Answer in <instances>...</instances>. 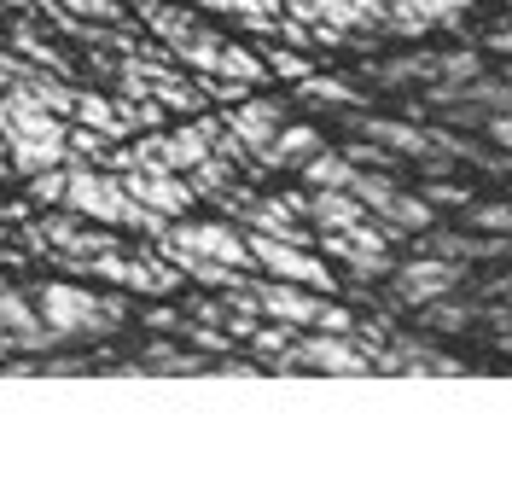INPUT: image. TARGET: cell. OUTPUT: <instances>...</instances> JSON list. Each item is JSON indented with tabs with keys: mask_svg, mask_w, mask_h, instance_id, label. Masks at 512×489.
Wrapping results in <instances>:
<instances>
[{
	"mask_svg": "<svg viewBox=\"0 0 512 489\" xmlns=\"http://www.w3.org/2000/svg\"><path fill=\"white\" fill-rule=\"evenodd\" d=\"M379 82H431L437 76V53H414V59H390V65H373Z\"/></svg>",
	"mask_w": 512,
	"mask_h": 489,
	"instance_id": "obj_21",
	"label": "cell"
},
{
	"mask_svg": "<svg viewBox=\"0 0 512 489\" xmlns=\"http://www.w3.org/2000/svg\"><path fill=\"white\" fill-rule=\"evenodd\" d=\"M472 315H478V309H466V303H448V297L425 303V321L443 326V332H454V326H472Z\"/></svg>",
	"mask_w": 512,
	"mask_h": 489,
	"instance_id": "obj_25",
	"label": "cell"
},
{
	"mask_svg": "<svg viewBox=\"0 0 512 489\" xmlns=\"http://www.w3.org/2000/svg\"><path fill=\"white\" fill-rule=\"evenodd\" d=\"M0 239H6V210H0Z\"/></svg>",
	"mask_w": 512,
	"mask_h": 489,
	"instance_id": "obj_35",
	"label": "cell"
},
{
	"mask_svg": "<svg viewBox=\"0 0 512 489\" xmlns=\"http://www.w3.org/2000/svg\"><path fill=\"white\" fill-rule=\"evenodd\" d=\"M123 181L146 210H158V216H169V222H181L192 204H198V193H192V181L181 175V169H123Z\"/></svg>",
	"mask_w": 512,
	"mask_h": 489,
	"instance_id": "obj_5",
	"label": "cell"
},
{
	"mask_svg": "<svg viewBox=\"0 0 512 489\" xmlns=\"http://www.w3.org/2000/svg\"><path fill=\"white\" fill-rule=\"evenodd\" d=\"M501 292H507V297H512V280H507V286H501Z\"/></svg>",
	"mask_w": 512,
	"mask_h": 489,
	"instance_id": "obj_36",
	"label": "cell"
},
{
	"mask_svg": "<svg viewBox=\"0 0 512 489\" xmlns=\"http://www.w3.org/2000/svg\"><path fill=\"white\" fill-rule=\"evenodd\" d=\"M454 286H460V262L431 257V251H425L419 262H408V268H396V297H402V303H414V309L448 297Z\"/></svg>",
	"mask_w": 512,
	"mask_h": 489,
	"instance_id": "obj_7",
	"label": "cell"
},
{
	"mask_svg": "<svg viewBox=\"0 0 512 489\" xmlns=\"http://www.w3.org/2000/svg\"><path fill=\"white\" fill-rule=\"evenodd\" d=\"M216 76H233V82L262 88V82H268V59H256L251 47H239V41H222V65H216Z\"/></svg>",
	"mask_w": 512,
	"mask_h": 489,
	"instance_id": "obj_18",
	"label": "cell"
},
{
	"mask_svg": "<svg viewBox=\"0 0 512 489\" xmlns=\"http://www.w3.org/2000/svg\"><path fill=\"white\" fill-rule=\"evenodd\" d=\"M297 361L309 373H344V379L373 373V356L355 344V332H320V326H315V338H297Z\"/></svg>",
	"mask_w": 512,
	"mask_h": 489,
	"instance_id": "obj_6",
	"label": "cell"
},
{
	"mask_svg": "<svg viewBox=\"0 0 512 489\" xmlns=\"http://www.w3.org/2000/svg\"><path fill=\"white\" fill-rule=\"evenodd\" d=\"M303 181H309V187H350L355 163L344 158V152H326V146H320L315 158L303 163Z\"/></svg>",
	"mask_w": 512,
	"mask_h": 489,
	"instance_id": "obj_19",
	"label": "cell"
},
{
	"mask_svg": "<svg viewBox=\"0 0 512 489\" xmlns=\"http://www.w3.org/2000/svg\"><path fill=\"white\" fill-rule=\"evenodd\" d=\"M495 47H501V53H512V30H501V35H495Z\"/></svg>",
	"mask_w": 512,
	"mask_h": 489,
	"instance_id": "obj_34",
	"label": "cell"
},
{
	"mask_svg": "<svg viewBox=\"0 0 512 489\" xmlns=\"http://www.w3.org/2000/svg\"><path fill=\"white\" fill-rule=\"evenodd\" d=\"M233 169H239L233 158L210 152L204 163H192V169H187V181H192V193H198V198H222L227 187H233Z\"/></svg>",
	"mask_w": 512,
	"mask_h": 489,
	"instance_id": "obj_17",
	"label": "cell"
},
{
	"mask_svg": "<svg viewBox=\"0 0 512 489\" xmlns=\"http://www.w3.org/2000/svg\"><path fill=\"white\" fill-rule=\"evenodd\" d=\"M297 94L303 99H326V105H361V88H350L344 76H315V70L297 82Z\"/></svg>",
	"mask_w": 512,
	"mask_h": 489,
	"instance_id": "obj_20",
	"label": "cell"
},
{
	"mask_svg": "<svg viewBox=\"0 0 512 489\" xmlns=\"http://www.w3.org/2000/svg\"><path fill=\"white\" fill-rule=\"evenodd\" d=\"M396 6L419 12L425 24H460V12H466V0H396Z\"/></svg>",
	"mask_w": 512,
	"mask_h": 489,
	"instance_id": "obj_24",
	"label": "cell"
},
{
	"mask_svg": "<svg viewBox=\"0 0 512 489\" xmlns=\"http://www.w3.org/2000/svg\"><path fill=\"white\" fill-rule=\"evenodd\" d=\"M146 326H158V332H181V315H175V309H152V315H146Z\"/></svg>",
	"mask_w": 512,
	"mask_h": 489,
	"instance_id": "obj_32",
	"label": "cell"
},
{
	"mask_svg": "<svg viewBox=\"0 0 512 489\" xmlns=\"http://www.w3.org/2000/svg\"><path fill=\"white\" fill-rule=\"evenodd\" d=\"M437 76H448V82H472V76H478V59H472L466 47H454V53H437Z\"/></svg>",
	"mask_w": 512,
	"mask_h": 489,
	"instance_id": "obj_27",
	"label": "cell"
},
{
	"mask_svg": "<svg viewBox=\"0 0 512 489\" xmlns=\"http://www.w3.org/2000/svg\"><path fill=\"white\" fill-rule=\"evenodd\" d=\"M0 321H6V338L24 344V350H47V344H59V332L41 321L35 297L18 292V286H6V280H0Z\"/></svg>",
	"mask_w": 512,
	"mask_h": 489,
	"instance_id": "obj_10",
	"label": "cell"
},
{
	"mask_svg": "<svg viewBox=\"0 0 512 489\" xmlns=\"http://www.w3.org/2000/svg\"><path fill=\"white\" fill-rule=\"evenodd\" d=\"M64 210L105 222V228H140V233H163L169 216L146 210L140 198L128 193V181L117 169H94V163H70V181H64Z\"/></svg>",
	"mask_w": 512,
	"mask_h": 489,
	"instance_id": "obj_1",
	"label": "cell"
},
{
	"mask_svg": "<svg viewBox=\"0 0 512 489\" xmlns=\"http://www.w3.org/2000/svg\"><path fill=\"white\" fill-rule=\"evenodd\" d=\"M251 239V257L256 268H268L274 280H291V286H309V292H332V268L326 257H315L309 245H291V239H274V233H245Z\"/></svg>",
	"mask_w": 512,
	"mask_h": 489,
	"instance_id": "obj_4",
	"label": "cell"
},
{
	"mask_svg": "<svg viewBox=\"0 0 512 489\" xmlns=\"http://www.w3.org/2000/svg\"><path fill=\"white\" fill-rule=\"evenodd\" d=\"M320 146H326L320 129H309V123H291V129H286V123H280V134L268 140V152H262L256 163H268V169H303Z\"/></svg>",
	"mask_w": 512,
	"mask_h": 489,
	"instance_id": "obj_13",
	"label": "cell"
},
{
	"mask_svg": "<svg viewBox=\"0 0 512 489\" xmlns=\"http://www.w3.org/2000/svg\"><path fill=\"white\" fill-rule=\"evenodd\" d=\"M158 251H181V257H204V262H227V268H251V239L245 228H233V222H169L158 233Z\"/></svg>",
	"mask_w": 512,
	"mask_h": 489,
	"instance_id": "obj_3",
	"label": "cell"
},
{
	"mask_svg": "<svg viewBox=\"0 0 512 489\" xmlns=\"http://www.w3.org/2000/svg\"><path fill=\"white\" fill-rule=\"evenodd\" d=\"M320 332H355V315L350 309H338V303H320Z\"/></svg>",
	"mask_w": 512,
	"mask_h": 489,
	"instance_id": "obj_31",
	"label": "cell"
},
{
	"mask_svg": "<svg viewBox=\"0 0 512 489\" xmlns=\"http://www.w3.org/2000/svg\"><path fill=\"white\" fill-rule=\"evenodd\" d=\"M489 134H495V140L512 152V111H495V117H489Z\"/></svg>",
	"mask_w": 512,
	"mask_h": 489,
	"instance_id": "obj_33",
	"label": "cell"
},
{
	"mask_svg": "<svg viewBox=\"0 0 512 489\" xmlns=\"http://www.w3.org/2000/svg\"><path fill=\"white\" fill-rule=\"evenodd\" d=\"M425 251L431 257H448V262H489V257H501L507 251V233H489V239H472V233H437V228H425Z\"/></svg>",
	"mask_w": 512,
	"mask_h": 489,
	"instance_id": "obj_14",
	"label": "cell"
},
{
	"mask_svg": "<svg viewBox=\"0 0 512 489\" xmlns=\"http://www.w3.org/2000/svg\"><path fill=\"white\" fill-rule=\"evenodd\" d=\"M41 321L53 326L59 338H105L128 321V297L117 292H88L76 280H47L41 297H35Z\"/></svg>",
	"mask_w": 512,
	"mask_h": 489,
	"instance_id": "obj_2",
	"label": "cell"
},
{
	"mask_svg": "<svg viewBox=\"0 0 512 489\" xmlns=\"http://www.w3.org/2000/svg\"><path fill=\"white\" fill-rule=\"evenodd\" d=\"M76 123H88V129H99V134H111V140H128L117 99L94 94V88H76Z\"/></svg>",
	"mask_w": 512,
	"mask_h": 489,
	"instance_id": "obj_15",
	"label": "cell"
},
{
	"mask_svg": "<svg viewBox=\"0 0 512 489\" xmlns=\"http://www.w3.org/2000/svg\"><path fill=\"white\" fill-rule=\"evenodd\" d=\"M291 12L303 18V24H338V30H384V0H286Z\"/></svg>",
	"mask_w": 512,
	"mask_h": 489,
	"instance_id": "obj_8",
	"label": "cell"
},
{
	"mask_svg": "<svg viewBox=\"0 0 512 489\" xmlns=\"http://www.w3.org/2000/svg\"><path fill=\"white\" fill-rule=\"evenodd\" d=\"M472 228H483V233H512V204H472Z\"/></svg>",
	"mask_w": 512,
	"mask_h": 489,
	"instance_id": "obj_28",
	"label": "cell"
},
{
	"mask_svg": "<svg viewBox=\"0 0 512 489\" xmlns=\"http://www.w3.org/2000/svg\"><path fill=\"white\" fill-rule=\"evenodd\" d=\"M320 303H326V297H315L309 286H291V280H262V286H256V309H262L268 321H286V326H309V332H315Z\"/></svg>",
	"mask_w": 512,
	"mask_h": 489,
	"instance_id": "obj_9",
	"label": "cell"
},
{
	"mask_svg": "<svg viewBox=\"0 0 512 489\" xmlns=\"http://www.w3.org/2000/svg\"><path fill=\"white\" fill-rule=\"evenodd\" d=\"M425 198H431V204H448V210H472V193H466V187H448V181L425 187Z\"/></svg>",
	"mask_w": 512,
	"mask_h": 489,
	"instance_id": "obj_30",
	"label": "cell"
},
{
	"mask_svg": "<svg viewBox=\"0 0 512 489\" xmlns=\"http://www.w3.org/2000/svg\"><path fill=\"white\" fill-rule=\"evenodd\" d=\"M146 373H163V379H198V373H210V356H187V350L152 344V350H146Z\"/></svg>",
	"mask_w": 512,
	"mask_h": 489,
	"instance_id": "obj_16",
	"label": "cell"
},
{
	"mask_svg": "<svg viewBox=\"0 0 512 489\" xmlns=\"http://www.w3.org/2000/svg\"><path fill=\"white\" fill-rule=\"evenodd\" d=\"M309 59H303V53H297V47H274V53H268V76H286V82H303V76H309Z\"/></svg>",
	"mask_w": 512,
	"mask_h": 489,
	"instance_id": "obj_26",
	"label": "cell"
},
{
	"mask_svg": "<svg viewBox=\"0 0 512 489\" xmlns=\"http://www.w3.org/2000/svg\"><path fill=\"white\" fill-rule=\"evenodd\" d=\"M64 12H82L88 24H123L128 18L123 0H64Z\"/></svg>",
	"mask_w": 512,
	"mask_h": 489,
	"instance_id": "obj_23",
	"label": "cell"
},
{
	"mask_svg": "<svg viewBox=\"0 0 512 489\" xmlns=\"http://www.w3.org/2000/svg\"><path fill=\"white\" fill-rule=\"evenodd\" d=\"M192 6H204V12H233V18H245V12H274L280 0H192Z\"/></svg>",
	"mask_w": 512,
	"mask_h": 489,
	"instance_id": "obj_29",
	"label": "cell"
},
{
	"mask_svg": "<svg viewBox=\"0 0 512 489\" xmlns=\"http://www.w3.org/2000/svg\"><path fill=\"white\" fill-rule=\"evenodd\" d=\"M280 123H286V117H280V105H274V99H245V105H233V111H227V129L245 140V152H251V158L268 152V140L280 134Z\"/></svg>",
	"mask_w": 512,
	"mask_h": 489,
	"instance_id": "obj_11",
	"label": "cell"
},
{
	"mask_svg": "<svg viewBox=\"0 0 512 489\" xmlns=\"http://www.w3.org/2000/svg\"><path fill=\"white\" fill-rule=\"evenodd\" d=\"M355 134L390 146L396 158H431V134L419 129V123H402V117H355Z\"/></svg>",
	"mask_w": 512,
	"mask_h": 489,
	"instance_id": "obj_12",
	"label": "cell"
},
{
	"mask_svg": "<svg viewBox=\"0 0 512 489\" xmlns=\"http://www.w3.org/2000/svg\"><path fill=\"white\" fill-rule=\"evenodd\" d=\"M64 140H70V163H99L105 152H111V134L88 129V123H76V129H64Z\"/></svg>",
	"mask_w": 512,
	"mask_h": 489,
	"instance_id": "obj_22",
	"label": "cell"
}]
</instances>
